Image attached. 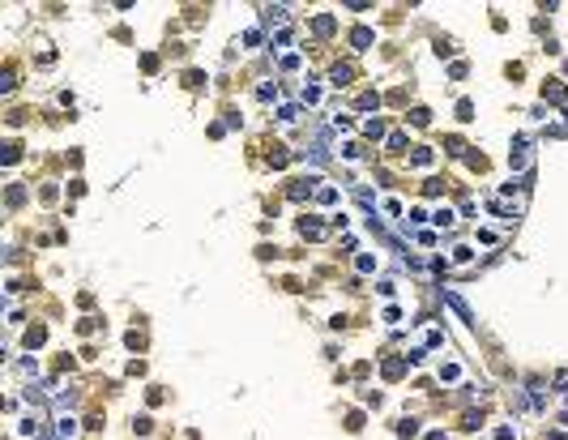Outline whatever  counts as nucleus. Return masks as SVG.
<instances>
[{"label": "nucleus", "instance_id": "f257e3e1", "mask_svg": "<svg viewBox=\"0 0 568 440\" xmlns=\"http://www.w3.org/2000/svg\"><path fill=\"white\" fill-rule=\"evenodd\" d=\"M132 432H137V436H150V419H146V414H141V419L132 423Z\"/></svg>", "mask_w": 568, "mask_h": 440}, {"label": "nucleus", "instance_id": "f03ea898", "mask_svg": "<svg viewBox=\"0 0 568 440\" xmlns=\"http://www.w3.org/2000/svg\"><path fill=\"white\" fill-rule=\"evenodd\" d=\"M495 440H513V427H495Z\"/></svg>", "mask_w": 568, "mask_h": 440}]
</instances>
